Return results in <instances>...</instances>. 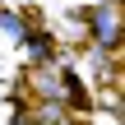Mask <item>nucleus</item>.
<instances>
[{
	"label": "nucleus",
	"instance_id": "f03ea898",
	"mask_svg": "<svg viewBox=\"0 0 125 125\" xmlns=\"http://www.w3.org/2000/svg\"><path fill=\"white\" fill-rule=\"evenodd\" d=\"M0 28H5V32H9V37H19V42H23V37H28V23H23V19H19V14H0Z\"/></svg>",
	"mask_w": 125,
	"mask_h": 125
},
{
	"label": "nucleus",
	"instance_id": "f257e3e1",
	"mask_svg": "<svg viewBox=\"0 0 125 125\" xmlns=\"http://www.w3.org/2000/svg\"><path fill=\"white\" fill-rule=\"evenodd\" d=\"M88 23H93V42H97V46H116V37H121V0L97 5V9L88 14Z\"/></svg>",
	"mask_w": 125,
	"mask_h": 125
}]
</instances>
